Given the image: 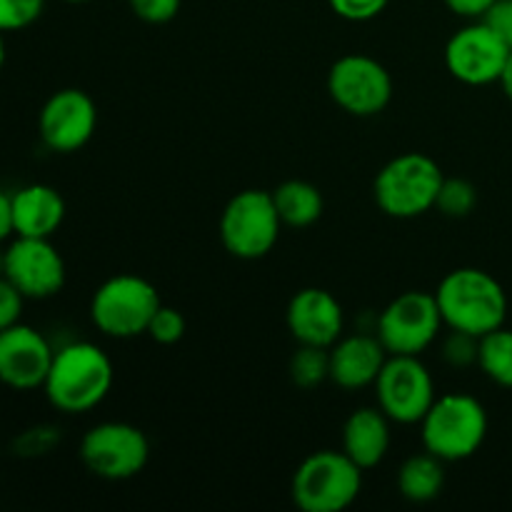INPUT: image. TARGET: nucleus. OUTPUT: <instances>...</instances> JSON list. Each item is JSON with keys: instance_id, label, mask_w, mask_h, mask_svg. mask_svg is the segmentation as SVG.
Returning <instances> with one entry per match:
<instances>
[{"instance_id": "f257e3e1", "label": "nucleus", "mask_w": 512, "mask_h": 512, "mask_svg": "<svg viewBox=\"0 0 512 512\" xmlns=\"http://www.w3.org/2000/svg\"><path fill=\"white\" fill-rule=\"evenodd\" d=\"M115 370L100 345L75 340L55 350L43 393L55 410L65 415L90 413L113 390Z\"/></svg>"}, {"instance_id": "f03ea898", "label": "nucleus", "mask_w": 512, "mask_h": 512, "mask_svg": "<svg viewBox=\"0 0 512 512\" xmlns=\"http://www.w3.org/2000/svg\"><path fill=\"white\" fill-rule=\"evenodd\" d=\"M440 315L448 330L483 335L503 328L508 320V293L488 270L455 268L440 280L435 290Z\"/></svg>"}, {"instance_id": "7ed1b4c3", "label": "nucleus", "mask_w": 512, "mask_h": 512, "mask_svg": "<svg viewBox=\"0 0 512 512\" xmlns=\"http://www.w3.org/2000/svg\"><path fill=\"white\" fill-rule=\"evenodd\" d=\"M488 410L468 393H445L435 398L425 418L420 420L423 450L443 463L468 460L483 448L488 438Z\"/></svg>"}, {"instance_id": "20e7f679", "label": "nucleus", "mask_w": 512, "mask_h": 512, "mask_svg": "<svg viewBox=\"0 0 512 512\" xmlns=\"http://www.w3.org/2000/svg\"><path fill=\"white\" fill-rule=\"evenodd\" d=\"M445 173L430 155L403 153L380 168L375 175L373 195L388 218L413 220L435 210Z\"/></svg>"}, {"instance_id": "39448f33", "label": "nucleus", "mask_w": 512, "mask_h": 512, "mask_svg": "<svg viewBox=\"0 0 512 512\" xmlns=\"http://www.w3.org/2000/svg\"><path fill=\"white\" fill-rule=\"evenodd\" d=\"M363 468L343 450H318L298 465L290 483L295 508L303 512H343L363 490Z\"/></svg>"}, {"instance_id": "423d86ee", "label": "nucleus", "mask_w": 512, "mask_h": 512, "mask_svg": "<svg viewBox=\"0 0 512 512\" xmlns=\"http://www.w3.org/2000/svg\"><path fill=\"white\" fill-rule=\"evenodd\" d=\"M163 305L158 288L135 273H120L98 285L90 298V320L103 335L133 340L148 333V325Z\"/></svg>"}, {"instance_id": "0eeeda50", "label": "nucleus", "mask_w": 512, "mask_h": 512, "mask_svg": "<svg viewBox=\"0 0 512 512\" xmlns=\"http://www.w3.org/2000/svg\"><path fill=\"white\" fill-rule=\"evenodd\" d=\"M283 220L270 190H243L220 213L218 235L223 248L238 260H260L278 245Z\"/></svg>"}, {"instance_id": "6e6552de", "label": "nucleus", "mask_w": 512, "mask_h": 512, "mask_svg": "<svg viewBox=\"0 0 512 512\" xmlns=\"http://www.w3.org/2000/svg\"><path fill=\"white\" fill-rule=\"evenodd\" d=\"M443 328L435 293L425 290L400 293L375 320V335L388 355H423L438 343Z\"/></svg>"}, {"instance_id": "1a4fd4ad", "label": "nucleus", "mask_w": 512, "mask_h": 512, "mask_svg": "<svg viewBox=\"0 0 512 512\" xmlns=\"http://www.w3.org/2000/svg\"><path fill=\"white\" fill-rule=\"evenodd\" d=\"M80 460L95 478L123 483L145 470L150 460V440L138 425L105 420L83 435Z\"/></svg>"}, {"instance_id": "9d476101", "label": "nucleus", "mask_w": 512, "mask_h": 512, "mask_svg": "<svg viewBox=\"0 0 512 512\" xmlns=\"http://www.w3.org/2000/svg\"><path fill=\"white\" fill-rule=\"evenodd\" d=\"M393 90V75L373 55H340L328 70V95L340 110L355 118L383 113L393 100Z\"/></svg>"}, {"instance_id": "9b49d317", "label": "nucleus", "mask_w": 512, "mask_h": 512, "mask_svg": "<svg viewBox=\"0 0 512 512\" xmlns=\"http://www.w3.org/2000/svg\"><path fill=\"white\" fill-rule=\"evenodd\" d=\"M378 408L398 425H420L435 403V380L420 355H388L375 380Z\"/></svg>"}, {"instance_id": "f8f14e48", "label": "nucleus", "mask_w": 512, "mask_h": 512, "mask_svg": "<svg viewBox=\"0 0 512 512\" xmlns=\"http://www.w3.org/2000/svg\"><path fill=\"white\" fill-rule=\"evenodd\" d=\"M510 48L483 20H470L455 30L445 45V68L458 83L483 88L500 83Z\"/></svg>"}, {"instance_id": "ddd939ff", "label": "nucleus", "mask_w": 512, "mask_h": 512, "mask_svg": "<svg viewBox=\"0 0 512 512\" xmlns=\"http://www.w3.org/2000/svg\"><path fill=\"white\" fill-rule=\"evenodd\" d=\"M3 275L25 300L55 298L68 280L63 255L50 243V238H25V235H13L5 248Z\"/></svg>"}, {"instance_id": "4468645a", "label": "nucleus", "mask_w": 512, "mask_h": 512, "mask_svg": "<svg viewBox=\"0 0 512 512\" xmlns=\"http://www.w3.org/2000/svg\"><path fill=\"white\" fill-rule=\"evenodd\" d=\"M98 128V105L85 90H55L38 113V135L53 153H78Z\"/></svg>"}, {"instance_id": "2eb2a0df", "label": "nucleus", "mask_w": 512, "mask_h": 512, "mask_svg": "<svg viewBox=\"0 0 512 512\" xmlns=\"http://www.w3.org/2000/svg\"><path fill=\"white\" fill-rule=\"evenodd\" d=\"M53 355V345L33 325L15 323L0 330V383L13 390L43 388Z\"/></svg>"}, {"instance_id": "dca6fc26", "label": "nucleus", "mask_w": 512, "mask_h": 512, "mask_svg": "<svg viewBox=\"0 0 512 512\" xmlns=\"http://www.w3.org/2000/svg\"><path fill=\"white\" fill-rule=\"evenodd\" d=\"M285 325L298 345L330 348L345 335V310L325 288H303L290 298Z\"/></svg>"}, {"instance_id": "f3484780", "label": "nucleus", "mask_w": 512, "mask_h": 512, "mask_svg": "<svg viewBox=\"0 0 512 512\" xmlns=\"http://www.w3.org/2000/svg\"><path fill=\"white\" fill-rule=\"evenodd\" d=\"M330 355V383L343 390L373 388L388 360V350L375 333L343 335L328 348Z\"/></svg>"}, {"instance_id": "a211bd4d", "label": "nucleus", "mask_w": 512, "mask_h": 512, "mask_svg": "<svg viewBox=\"0 0 512 512\" xmlns=\"http://www.w3.org/2000/svg\"><path fill=\"white\" fill-rule=\"evenodd\" d=\"M10 210H13V235L25 238H53L63 225L65 198L45 183H30L10 193Z\"/></svg>"}, {"instance_id": "6ab92c4d", "label": "nucleus", "mask_w": 512, "mask_h": 512, "mask_svg": "<svg viewBox=\"0 0 512 512\" xmlns=\"http://www.w3.org/2000/svg\"><path fill=\"white\" fill-rule=\"evenodd\" d=\"M393 420L378 408V405H365L353 410L343 423V453L353 460L358 468L373 470L388 458L393 433H390Z\"/></svg>"}, {"instance_id": "aec40b11", "label": "nucleus", "mask_w": 512, "mask_h": 512, "mask_svg": "<svg viewBox=\"0 0 512 512\" xmlns=\"http://www.w3.org/2000/svg\"><path fill=\"white\" fill-rule=\"evenodd\" d=\"M270 193H273L280 220L288 228H310L323 218L325 198L318 185L308 183V180H285Z\"/></svg>"}, {"instance_id": "412c9836", "label": "nucleus", "mask_w": 512, "mask_h": 512, "mask_svg": "<svg viewBox=\"0 0 512 512\" xmlns=\"http://www.w3.org/2000/svg\"><path fill=\"white\" fill-rule=\"evenodd\" d=\"M445 488V463L433 453L423 450L415 453L400 465L398 490L408 503L425 505L433 503Z\"/></svg>"}, {"instance_id": "4be33fe9", "label": "nucleus", "mask_w": 512, "mask_h": 512, "mask_svg": "<svg viewBox=\"0 0 512 512\" xmlns=\"http://www.w3.org/2000/svg\"><path fill=\"white\" fill-rule=\"evenodd\" d=\"M478 368L490 383L512 390V330L498 328L483 335L478 345Z\"/></svg>"}, {"instance_id": "5701e85b", "label": "nucleus", "mask_w": 512, "mask_h": 512, "mask_svg": "<svg viewBox=\"0 0 512 512\" xmlns=\"http://www.w3.org/2000/svg\"><path fill=\"white\" fill-rule=\"evenodd\" d=\"M290 380L298 388L313 390L330 380V355L328 348H313V345H298L288 363Z\"/></svg>"}, {"instance_id": "b1692460", "label": "nucleus", "mask_w": 512, "mask_h": 512, "mask_svg": "<svg viewBox=\"0 0 512 512\" xmlns=\"http://www.w3.org/2000/svg\"><path fill=\"white\" fill-rule=\"evenodd\" d=\"M478 205V188L465 178H448L445 175L443 185H440L438 200H435V210L445 218H468Z\"/></svg>"}, {"instance_id": "393cba45", "label": "nucleus", "mask_w": 512, "mask_h": 512, "mask_svg": "<svg viewBox=\"0 0 512 512\" xmlns=\"http://www.w3.org/2000/svg\"><path fill=\"white\" fill-rule=\"evenodd\" d=\"M188 333V323L180 310L170 308V305H160L158 313L153 315L148 325V338L158 345H178Z\"/></svg>"}, {"instance_id": "a878e982", "label": "nucleus", "mask_w": 512, "mask_h": 512, "mask_svg": "<svg viewBox=\"0 0 512 512\" xmlns=\"http://www.w3.org/2000/svg\"><path fill=\"white\" fill-rule=\"evenodd\" d=\"M45 0H0V33L33 25L43 15Z\"/></svg>"}, {"instance_id": "bb28decb", "label": "nucleus", "mask_w": 512, "mask_h": 512, "mask_svg": "<svg viewBox=\"0 0 512 512\" xmlns=\"http://www.w3.org/2000/svg\"><path fill=\"white\" fill-rule=\"evenodd\" d=\"M478 345L480 338H475V335L450 330L443 338L440 353L450 368H470V365H478Z\"/></svg>"}, {"instance_id": "cd10ccee", "label": "nucleus", "mask_w": 512, "mask_h": 512, "mask_svg": "<svg viewBox=\"0 0 512 512\" xmlns=\"http://www.w3.org/2000/svg\"><path fill=\"white\" fill-rule=\"evenodd\" d=\"M390 0H328L330 10L338 18L350 20V23H368V20L378 18Z\"/></svg>"}, {"instance_id": "c85d7f7f", "label": "nucleus", "mask_w": 512, "mask_h": 512, "mask_svg": "<svg viewBox=\"0 0 512 512\" xmlns=\"http://www.w3.org/2000/svg\"><path fill=\"white\" fill-rule=\"evenodd\" d=\"M130 10L138 20L150 25H165L180 13L183 0H128Z\"/></svg>"}, {"instance_id": "c756f323", "label": "nucleus", "mask_w": 512, "mask_h": 512, "mask_svg": "<svg viewBox=\"0 0 512 512\" xmlns=\"http://www.w3.org/2000/svg\"><path fill=\"white\" fill-rule=\"evenodd\" d=\"M23 305H25V298L18 293V288H15L5 275H0V330L20 323Z\"/></svg>"}, {"instance_id": "7c9ffc66", "label": "nucleus", "mask_w": 512, "mask_h": 512, "mask_svg": "<svg viewBox=\"0 0 512 512\" xmlns=\"http://www.w3.org/2000/svg\"><path fill=\"white\" fill-rule=\"evenodd\" d=\"M480 20L512 50V0H498Z\"/></svg>"}, {"instance_id": "2f4dec72", "label": "nucleus", "mask_w": 512, "mask_h": 512, "mask_svg": "<svg viewBox=\"0 0 512 512\" xmlns=\"http://www.w3.org/2000/svg\"><path fill=\"white\" fill-rule=\"evenodd\" d=\"M58 443V430L48 428V425H40V428L33 430H25L20 435L18 445H20V453L23 455H43L48 453L53 445Z\"/></svg>"}, {"instance_id": "473e14b6", "label": "nucleus", "mask_w": 512, "mask_h": 512, "mask_svg": "<svg viewBox=\"0 0 512 512\" xmlns=\"http://www.w3.org/2000/svg\"><path fill=\"white\" fill-rule=\"evenodd\" d=\"M450 13L465 20H480L498 0H443Z\"/></svg>"}, {"instance_id": "72a5a7b5", "label": "nucleus", "mask_w": 512, "mask_h": 512, "mask_svg": "<svg viewBox=\"0 0 512 512\" xmlns=\"http://www.w3.org/2000/svg\"><path fill=\"white\" fill-rule=\"evenodd\" d=\"M13 235V210H10V195L0 190V245Z\"/></svg>"}, {"instance_id": "f704fd0d", "label": "nucleus", "mask_w": 512, "mask_h": 512, "mask_svg": "<svg viewBox=\"0 0 512 512\" xmlns=\"http://www.w3.org/2000/svg\"><path fill=\"white\" fill-rule=\"evenodd\" d=\"M500 88H503L505 98H508L510 103H512V50H510V58H508V63H505V70H503V75H500Z\"/></svg>"}, {"instance_id": "c9c22d12", "label": "nucleus", "mask_w": 512, "mask_h": 512, "mask_svg": "<svg viewBox=\"0 0 512 512\" xmlns=\"http://www.w3.org/2000/svg\"><path fill=\"white\" fill-rule=\"evenodd\" d=\"M5 60H8V45H5V33H0V70H3Z\"/></svg>"}, {"instance_id": "e433bc0d", "label": "nucleus", "mask_w": 512, "mask_h": 512, "mask_svg": "<svg viewBox=\"0 0 512 512\" xmlns=\"http://www.w3.org/2000/svg\"><path fill=\"white\" fill-rule=\"evenodd\" d=\"M3 265H5V250H0V275H3Z\"/></svg>"}, {"instance_id": "4c0bfd02", "label": "nucleus", "mask_w": 512, "mask_h": 512, "mask_svg": "<svg viewBox=\"0 0 512 512\" xmlns=\"http://www.w3.org/2000/svg\"><path fill=\"white\" fill-rule=\"evenodd\" d=\"M63 3H73V5H80V3H90V0H63Z\"/></svg>"}]
</instances>
